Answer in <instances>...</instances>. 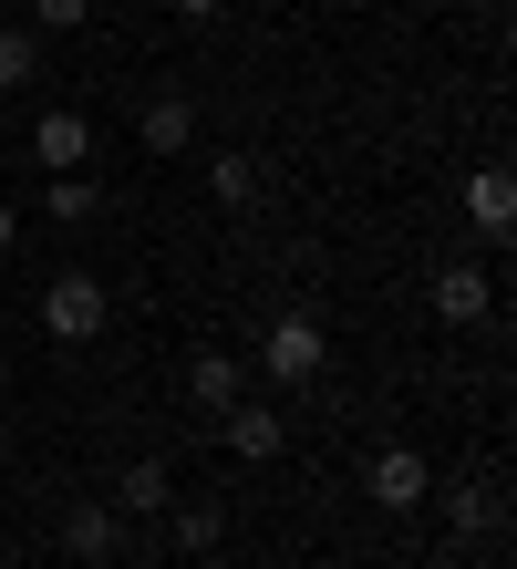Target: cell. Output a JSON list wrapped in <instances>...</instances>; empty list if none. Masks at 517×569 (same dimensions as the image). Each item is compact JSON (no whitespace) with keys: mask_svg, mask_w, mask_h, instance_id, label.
Here are the masks:
<instances>
[{"mask_svg":"<svg viewBox=\"0 0 517 569\" xmlns=\"http://www.w3.org/2000/svg\"><path fill=\"white\" fill-rule=\"evenodd\" d=\"M362 497L404 518V508H425V497H435V466L414 456V446H372V456H362Z\"/></svg>","mask_w":517,"mask_h":569,"instance_id":"3957f363","label":"cell"},{"mask_svg":"<svg viewBox=\"0 0 517 569\" xmlns=\"http://www.w3.org/2000/svg\"><path fill=\"white\" fill-rule=\"evenodd\" d=\"M73 569H115V559H73Z\"/></svg>","mask_w":517,"mask_h":569,"instance_id":"ffe728a7","label":"cell"},{"mask_svg":"<svg viewBox=\"0 0 517 569\" xmlns=\"http://www.w3.org/2000/svg\"><path fill=\"white\" fill-rule=\"evenodd\" d=\"M166 528H177V549H197V559H207V549L228 539V508H218V497H187V508H166Z\"/></svg>","mask_w":517,"mask_h":569,"instance_id":"4fadbf2b","label":"cell"},{"mask_svg":"<svg viewBox=\"0 0 517 569\" xmlns=\"http://www.w3.org/2000/svg\"><path fill=\"white\" fill-rule=\"evenodd\" d=\"M115 508H125V518H166V508H177V477H166V456H135V466H125Z\"/></svg>","mask_w":517,"mask_h":569,"instance_id":"8fae6325","label":"cell"},{"mask_svg":"<svg viewBox=\"0 0 517 569\" xmlns=\"http://www.w3.org/2000/svg\"><path fill=\"white\" fill-rule=\"evenodd\" d=\"M238 393H249V362H238V352H197L187 362V405L197 415H228Z\"/></svg>","mask_w":517,"mask_h":569,"instance_id":"8992f818","label":"cell"},{"mask_svg":"<svg viewBox=\"0 0 517 569\" xmlns=\"http://www.w3.org/2000/svg\"><path fill=\"white\" fill-rule=\"evenodd\" d=\"M207 197L238 218V208H259V156H207Z\"/></svg>","mask_w":517,"mask_h":569,"instance_id":"7c38bea8","label":"cell"},{"mask_svg":"<svg viewBox=\"0 0 517 569\" xmlns=\"http://www.w3.org/2000/svg\"><path fill=\"white\" fill-rule=\"evenodd\" d=\"M135 136H146V156H187L197 146V104L187 93H156V104L135 114Z\"/></svg>","mask_w":517,"mask_h":569,"instance_id":"9c48e42d","label":"cell"},{"mask_svg":"<svg viewBox=\"0 0 517 569\" xmlns=\"http://www.w3.org/2000/svg\"><path fill=\"white\" fill-rule=\"evenodd\" d=\"M42 208H52L62 228H83V218L103 208V187H93V177H83V166H73V177H52V187H42Z\"/></svg>","mask_w":517,"mask_h":569,"instance_id":"9a60e30c","label":"cell"},{"mask_svg":"<svg viewBox=\"0 0 517 569\" xmlns=\"http://www.w3.org/2000/svg\"><path fill=\"white\" fill-rule=\"evenodd\" d=\"M218 435H228V456H238V466H269V456H290V415L249 405V393H238V405L218 415Z\"/></svg>","mask_w":517,"mask_h":569,"instance_id":"277c9868","label":"cell"},{"mask_svg":"<svg viewBox=\"0 0 517 569\" xmlns=\"http://www.w3.org/2000/svg\"><path fill=\"white\" fill-rule=\"evenodd\" d=\"M487 311H497L487 270H476V259H445V270H435V321H445V331H476Z\"/></svg>","mask_w":517,"mask_h":569,"instance_id":"5b68a950","label":"cell"},{"mask_svg":"<svg viewBox=\"0 0 517 569\" xmlns=\"http://www.w3.org/2000/svg\"><path fill=\"white\" fill-rule=\"evenodd\" d=\"M487 518H497V497H487V487H456V497H445V528H456V539H476Z\"/></svg>","mask_w":517,"mask_h":569,"instance_id":"2e32d148","label":"cell"},{"mask_svg":"<svg viewBox=\"0 0 517 569\" xmlns=\"http://www.w3.org/2000/svg\"><path fill=\"white\" fill-rule=\"evenodd\" d=\"M31 73H42V31H31V21H0V93H21Z\"/></svg>","mask_w":517,"mask_h":569,"instance_id":"5bb4252c","label":"cell"},{"mask_svg":"<svg viewBox=\"0 0 517 569\" xmlns=\"http://www.w3.org/2000/svg\"><path fill=\"white\" fill-rule=\"evenodd\" d=\"M321 362H331V331L310 321V311H280L259 331V373L269 383H321Z\"/></svg>","mask_w":517,"mask_h":569,"instance_id":"7a4b0ae2","label":"cell"},{"mask_svg":"<svg viewBox=\"0 0 517 569\" xmlns=\"http://www.w3.org/2000/svg\"><path fill=\"white\" fill-rule=\"evenodd\" d=\"M166 11H177V21H207V11H228V0H166Z\"/></svg>","mask_w":517,"mask_h":569,"instance_id":"d6986e66","label":"cell"},{"mask_svg":"<svg viewBox=\"0 0 517 569\" xmlns=\"http://www.w3.org/2000/svg\"><path fill=\"white\" fill-rule=\"evenodd\" d=\"M11 239H21V208H11V197H0V259H11Z\"/></svg>","mask_w":517,"mask_h":569,"instance_id":"ac0fdd59","label":"cell"},{"mask_svg":"<svg viewBox=\"0 0 517 569\" xmlns=\"http://www.w3.org/2000/svg\"><path fill=\"white\" fill-rule=\"evenodd\" d=\"M115 528H125L115 497H83V508H62V549L73 559H115Z\"/></svg>","mask_w":517,"mask_h":569,"instance_id":"ba28073f","label":"cell"},{"mask_svg":"<svg viewBox=\"0 0 517 569\" xmlns=\"http://www.w3.org/2000/svg\"><path fill=\"white\" fill-rule=\"evenodd\" d=\"M93 0H31V31H83Z\"/></svg>","mask_w":517,"mask_h":569,"instance_id":"e0dca14e","label":"cell"},{"mask_svg":"<svg viewBox=\"0 0 517 569\" xmlns=\"http://www.w3.org/2000/svg\"><path fill=\"white\" fill-rule=\"evenodd\" d=\"M83 156H93V124H83V114H62V104H52L42 124H31V166H52V177H73Z\"/></svg>","mask_w":517,"mask_h":569,"instance_id":"52a82bcc","label":"cell"},{"mask_svg":"<svg viewBox=\"0 0 517 569\" xmlns=\"http://www.w3.org/2000/svg\"><path fill=\"white\" fill-rule=\"evenodd\" d=\"M466 218L487 228V239L517 228V177H507V166H476V177H466Z\"/></svg>","mask_w":517,"mask_h":569,"instance_id":"30bf717a","label":"cell"},{"mask_svg":"<svg viewBox=\"0 0 517 569\" xmlns=\"http://www.w3.org/2000/svg\"><path fill=\"white\" fill-rule=\"evenodd\" d=\"M103 321H115V290H103L93 270H62L52 290H42V331L62 352H83V342H103Z\"/></svg>","mask_w":517,"mask_h":569,"instance_id":"6da1fadb","label":"cell"},{"mask_svg":"<svg viewBox=\"0 0 517 569\" xmlns=\"http://www.w3.org/2000/svg\"><path fill=\"white\" fill-rule=\"evenodd\" d=\"M0 177H11V166H0Z\"/></svg>","mask_w":517,"mask_h":569,"instance_id":"44dd1931","label":"cell"}]
</instances>
